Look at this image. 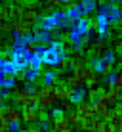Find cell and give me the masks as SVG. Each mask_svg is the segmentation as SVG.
Here are the masks:
<instances>
[{
	"mask_svg": "<svg viewBox=\"0 0 122 132\" xmlns=\"http://www.w3.org/2000/svg\"><path fill=\"white\" fill-rule=\"evenodd\" d=\"M71 73H73V77L76 79V82L78 84H88V86H96L97 84V73L92 69V65H88V63L84 61H71Z\"/></svg>",
	"mask_w": 122,
	"mask_h": 132,
	"instance_id": "6da1fadb",
	"label": "cell"
},
{
	"mask_svg": "<svg viewBox=\"0 0 122 132\" xmlns=\"http://www.w3.org/2000/svg\"><path fill=\"white\" fill-rule=\"evenodd\" d=\"M12 100L15 102L17 107H27V105H38V92L23 86V88H15L12 92Z\"/></svg>",
	"mask_w": 122,
	"mask_h": 132,
	"instance_id": "7a4b0ae2",
	"label": "cell"
},
{
	"mask_svg": "<svg viewBox=\"0 0 122 132\" xmlns=\"http://www.w3.org/2000/svg\"><path fill=\"white\" fill-rule=\"evenodd\" d=\"M57 103L55 96V84H42L38 90V109H52Z\"/></svg>",
	"mask_w": 122,
	"mask_h": 132,
	"instance_id": "3957f363",
	"label": "cell"
},
{
	"mask_svg": "<svg viewBox=\"0 0 122 132\" xmlns=\"http://www.w3.org/2000/svg\"><path fill=\"white\" fill-rule=\"evenodd\" d=\"M97 6H99L97 0H82V2L76 4V8H73L71 12H67V17H69L71 21H76V19H80V17H86L92 12H96Z\"/></svg>",
	"mask_w": 122,
	"mask_h": 132,
	"instance_id": "277c9868",
	"label": "cell"
},
{
	"mask_svg": "<svg viewBox=\"0 0 122 132\" xmlns=\"http://www.w3.org/2000/svg\"><path fill=\"white\" fill-rule=\"evenodd\" d=\"M92 33V21L88 19V17H80V19H76L73 27L69 29V40L71 42H74L76 38H80V36H86Z\"/></svg>",
	"mask_w": 122,
	"mask_h": 132,
	"instance_id": "5b68a950",
	"label": "cell"
},
{
	"mask_svg": "<svg viewBox=\"0 0 122 132\" xmlns=\"http://www.w3.org/2000/svg\"><path fill=\"white\" fill-rule=\"evenodd\" d=\"M97 13H101V15L107 17V21H109V27L111 25H116L118 21L122 19V10L116 4H101V6H97Z\"/></svg>",
	"mask_w": 122,
	"mask_h": 132,
	"instance_id": "8992f818",
	"label": "cell"
},
{
	"mask_svg": "<svg viewBox=\"0 0 122 132\" xmlns=\"http://www.w3.org/2000/svg\"><path fill=\"white\" fill-rule=\"evenodd\" d=\"M40 10H38V4L34 2V0H31L29 4H25V12H23V17H21V19L25 21L27 25L29 27H34L40 21Z\"/></svg>",
	"mask_w": 122,
	"mask_h": 132,
	"instance_id": "52a82bcc",
	"label": "cell"
},
{
	"mask_svg": "<svg viewBox=\"0 0 122 132\" xmlns=\"http://www.w3.org/2000/svg\"><path fill=\"white\" fill-rule=\"evenodd\" d=\"M92 111H93V117L96 119H101V121H107L111 117V111L112 109L109 107V103L105 102V98H103V94L99 96L96 102L92 103Z\"/></svg>",
	"mask_w": 122,
	"mask_h": 132,
	"instance_id": "ba28073f",
	"label": "cell"
},
{
	"mask_svg": "<svg viewBox=\"0 0 122 132\" xmlns=\"http://www.w3.org/2000/svg\"><path fill=\"white\" fill-rule=\"evenodd\" d=\"M65 54H61V52H57L53 46H50L48 44V48H46V52H44V56H42V61H44V65H50V67H57L59 63L65 60Z\"/></svg>",
	"mask_w": 122,
	"mask_h": 132,
	"instance_id": "9c48e42d",
	"label": "cell"
},
{
	"mask_svg": "<svg viewBox=\"0 0 122 132\" xmlns=\"http://www.w3.org/2000/svg\"><path fill=\"white\" fill-rule=\"evenodd\" d=\"M10 60L15 63L17 71L23 73L27 67H29V60H31V56L25 52V50H12V52H10ZM19 73H17V75H19Z\"/></svg>",
	"mask_w": 122,
	"mask_h": 132,
	"instance_id": "30bf717a",
	"label": "cell"
},
{
	"mask_svg": "<svg viewBox=\"0 0 122 132\" xmlns=\"http://www.w3.org/2000/svg\"><path fill=\"white\" fill-rule=\"evenodd\" d=\"M38 121H40L38 105H27V107H23V111H21V122H25V125L34 126Z\"/></svg>",
	"mask_w": 122,
	"mask_h": 132,
	"instance_id": "8fae6325",
	"label": "cell"
},
{
	"mask_svg": "<svg viewBox=\"0 0 122 132\" xmlns=\"http://www.w3.org/2000/svg\"><path fill=\"white\" fill-rule=\"evenodd\" d=\"M74 113H76V117H78V119L82 121V125H84V126H88L90 122H92V119H93L92 103H86V102H82L80 105H76Z\"/></svg>",
	"mask_w": 122,
	"mask_h": 132,
	"instance_id": "7c38bea8",
	"label": "cell"
},
{
	"mask_svg": "<svg viewBox=\"0 0 122 132\" xmlns=\"http://www.w3.org/2000/svg\"><path fill=\"white\" fill-rule=\"evenodd\" d=\"M86 96H88V90H86L84 86L80 84V86H76V88H73L69 102H71V103H74V105H80L82 102H86Z\"/></svg>",
	"mask_w": 122,
	"mask_h": 132,
	"instance_id": "4fadbf2b",
	"label": "cell"
},
{
	"mask_svg": "<svg viewBox=\"0 0 122 132\" xmlns=\"http://www.w3.org/2000/svg\"><path fill=\"white\" fill-rule=\"evenodd\" d=\"M4 121H6V125L21 122V111L15 107H4Z\"/></svg>",
	"mask_w": 122,
	"mask_h": 132,
	"instance_id": "5bb4252c",
	"label": "cell"
},
{
	"mask_svg": "<svg viewBox=\"0 0 122 132\" xmlns=\"http://www.w3.org/2000/svg\"><path fill=\"white\" fill-rule=\"evenodd\" d=\"M69 128H71V122L65 115V117H61V119H57V121H52V128H48V132H67Z\"/></svg>",
	"mask_w": 122,
	"mask_h": 132,
	"instance_id": "9a60e30c",
	"label": "cell"
},
{
	"mask_svg": "<svg viewBox=\"0 0 122 132\" xmlns=\"http://www.w3.org/2000/svg\"><path fill=\"white\" fill-rule=\"evenodd\" d=\"M33 40L36 44H48L52 42V33L50 31H42V29H36V33H33Z\"/></svg>",
	"mask_w": 122,
	"mask_h": 132,
	"instance_id": "2e32d148",
	"label": "cell"
},
{
	"mask_svg": "<svg viewBox=\"0 0 122 132\" xmlns=\"http://www.w3.org/2000/svg\"><path fill=\"white\" fill-rule=\"evenodd\" d=\"M29 42H33V35H21V36H15L13 38V44H12V50H25V46Z\"/></svg>",
	"mask_w": 122,
	"mask_h": 132,
	"instance_id": "e0dca14e",
	"label": "cell"
},
{
	"mask_svg": "<svg viewBox=\"0 0 122 132\" xmlns=\"http://www.w3.org/2000/svg\"><path fill=\"white\" fill-rule=\"evenodd\" d=\"M71 92H73V88H69L65 82L55 84V96H57V100H61V102H69Z\"/></svg>",
	"mask_w": 122,
	"mask_h": 132,
	"instance_id": "ac0fdd59",
	"label": "cell"
},
{
	"mask_svg": "<svg viewBox=\"0 0 122 132\" xmlns=\"http://www.w3.org/2000/svg\"><path fill=\"white\" fill-rule=\"evenodd\" d=\"M13 36H21V35H29L31 33V27L25 23L23 19H13Z\"/></svg>",
	"mask_w": 122,
	"mask_h": 132,
	"instance_id": "d6986e66",
	"label": "cell"
},
{
	"mask_svg": "<svg viewBox=\"0 0 122 132\" xmlns=\"http://www.w3.org/2000/svg\"><path fill=\"white\" fill-rule=\"evenodd\" d=\"M120 94H122L120 90H107V92H103V98H105V102L109 105H112V103H118Z\"/></svg>",
	"mask_w": 122,
	"mask_h": 132,
	"instance_id": "ffe728a7",
	"label": "cell"
},
{
	"mask_svg": "<svg viewBox=\"0 0 122 132\" xmlns=\"http://www.w3.org/2000/svg\"><path fill=\"white\" fill-rule=\"evenodd\" d=\"M42 65H44L42 57L36 56V54H33V56H31V60H29V67H27V69H33V71H42Z\"/></svg>",
	"mask_w": 122,
	"mask_h": 132,
	"instance_id": "44dd1931",
	"label": "cell"
},
{
	"mask_svg": "<svg viewBox=\"0 0 122 132\" xmlns=\"http://www.w3.org/2000/svg\"><path fill=\"white\" fill-rule=\"evenodd\" d=\"M55 79H57V71H53V69L44 71V75H42L44 84H55Z\"/></svg>",
	"mask_w": 122,
	"mask_h": 132,
	"instance_id": "7402d4cb",
	"label": "cell"
},
{
	"mask_svg": "<svg viewBox=\"0 0 122 132\" xmlns=\"http://www.w3.org/2000/svg\"><path fill=\"white\" fill-rule=\"evenodd\" d=\"M107 50H109V42H107V40H101V38H99L97 42L93 44L92 52H93V54H103V52H107Z\"/></svg>",
	"mask_w": 122,
	"mask_h": 132,
	"instance_id": "603a6c76",
	"label": "cell"
},
{
	"mask_svg": "<svg viewBox=\"0 0 122 132\" xmlns=\"http://www.w3.org/2000/svg\"><path fill=\"white\" fill-rule=\"evenodd\" d=\"M101 94H103V92L97 88V84H96V86H90V88H88V96H86V98L90 100V103H93L99 96H101Z\"/></svg>",
	"mask_w": 122,
	"mask_h": 132,
	"instance_id": "cb8c5ba5",
	"label": "cell"
},
{
	"mask_svg": "<svg viewBox=\"0 0 122 132\" xmlns=\"http://www.w3.org/2000/svg\"><path fill=\"white\" fill-rule=\"evenodd\" d=\"M25 73V79L23 80H27V82H36V80H38V77H40V71H33V69H25L23 71Z\"/></svg>",
	"mask_w": 122,
	"mask_h": 132,
	"instance_id": "d4e9b609",
	"label": "cell"
},
{
	"mask_svg": "<svg viewBox=\"0 0 122 132\" xmlns=\"http://www.w3.org/2000/svg\"><path fill=\"white\" fill-rule=\"evenodd\" d=\"M92 69L96 71L97 75L99 73H105V61H103L101 57H93L92 60Z\"/></svg>",
	"mask_w": 122,
	"mask_h": 132,
	"instance_id": "484cf974",
	"label": "cell"
},
{
	"mask_svg": "<svg viewBox=\"0 0 122 132\" xmlns=\"http://www.w3.org/2000/svg\"><path fill=\"white\" fill-rule=\"evenodd\" d=\"M12 17L13 19H21L23 17V12H25V6H21V4H12Z\"/></svg>",
	"mask_w": 122,
	"mask_h": 132,
	"instance_id": "4316f807",
	"label": "cell"
},
{
	"mask_svg": "<svg viewBox=\"0 0 122 132\" xmlns=\"http://www.w3.org/2000/svg\"><path fill=\"white\" fill-rule=\"evenodd\" d=\"M61 117H65V109L63 107H52L50 109V121H57Z\"/></svg>",
	"mask_w": 122,
	"mask_h": 132,
	"instance_id": "83f0119b",
	"label": "cell"
},
{
	"mask_svg": "<svg viewBox=\"0 0 122 132\" xmlns=\"http://www.w3.org/2000/svg\"><path fill=\"white\" fill-rule=\"evenodd\" d=\"M15 75H6L4 77V80H2V88H6V90H12L13 86H15Z\"/></svg>",
	"mask_w": 122,
	"mask_h": 132,
	"instance_id": "f1b7e54d",
	"label": "cell"
},
{
	"mask_svg": "<svg viewBox=\"0 0 122 132\" xmlns=\"http://www.w3.org/2000/svg\"><path fill=\"white\" fill-rule=\"evenodd\" d=\"M80 2V0H63V2H61V12H71V10H73V8H76V4H78Z\"/></svg>",
	"mask_w": 122,
	"mask_h": 132,
	"instance_id": "f546056e",
	"label": "cell"
},
{
	"mask_svg": "<svg viewBox=\"0 0 122 132\" xmlns=\"http://www.w3.org/2000/svg\"><path fill=\"white\" fill-rule=\"evenodd\" d=\"M101 60L105 61V63H115V61H116V52H115L112 48H109L107 52H103V57H101Z\"/></svg>",
	"mask_w": 122,
	"mask_h": 132,
	"instance_id": "4dcf8cb0",
	"label": "cell"
},
{
	"mask_svg": "<svg viewBox=\"0 0 122 132\" xmlns=\"http://www.w3.org/2000/svg\"><path fill=\"white\" fill-rule=\"evenodd\" d=\"M61 2L63 0H46V2H44V10L46 12H53L55 8L61 6Z\"/></svg>",
	"mask_w": 122,
	"mask_h": 132,
	"instance_id": "1f68e13d",
	"label": "cell"
},
{
	"mask_svg": "<svg viewBox=\"0 0 122 132\" xmlns=\"http://www.w3.org/2000/svg\"><path fill=\"white\" fill-rule=\"evenodd\" d=\"M0 35H13V23L4 21V23L0 25Z\"/></svg>",
	"mask_w": 122,
	"mask_h": 132,
	"instance_id": "d6a6232c",
	"label": "cell"
},
{
	"mask_svg": "<svg viewBox=\"0 0 122 132\" xmlns=\"http://www.w3.org/2000/svg\"><path fill=\"white\" fill-rule=\"evenodd\" d=\"M10 17H12V10H10V8H0V19L8 21Z\"/></svg>",
	"mask_w": 122,
	"mask_h": 132,
	"instance_id": "836d02e7",
	"label": "cell"
},
{
	"mask_svg": "<svg viewBox=\"0 0 122 132\" xmlns=\"http://www.w3.org/2000/svg\"><path fill=\"white\" fill-rule=\"evenodd\" d=\"M36 48H38V44L33 40V42H29V44L25 46V52L29 54V56H33V54H36Z\"/></svg>",
	"mask_w": 122,
	"mask_h": 132,
	"instance_id": "e575fe53",
	"label": "cell"
},
{
	"mask_svg": "<svg viewBox=\"0 0 122 132\" xmlns=\"http://www.w3.org/2000/svg\"><path fill=\"white\" fill-rule=\"evenodd\" d=\"M112 50L122 54V38H120V36H116V38L112 40Z\"/></svg>",
	"mask_w": 122,
	"mask_h": 132,
	"instance_id": "d590c367",
	"label": "cell"
},
{
	"mask_svg": "<svg viewBox=\"0 0 122 132\" xmlns=\"http://www.w3.org/2000/svg\"><path fill=\"white\" fill-rule=\"evenodd\" d=\"M65 84L69 86V88H76V86H80L78 82H76V79H74L73 75H69V77H67V79H65Z\"/></svg>",
	"mask_w": 122,
	"mask_h": 132,
	"instance_id": "8d00e7d4",
	"label": "cell"
},
{
	"mask_svg": "<svg viewBox=\"0 0 122 132\" xmlns=\"http://www.w3.org/2000/svg\"><path fill=\"white\" fill-rule=\"evenodd\" d=\"M8 98H12V92H10V90H6V88H2V86H0V102H6Z\"/></svg>",
	"mask_w": 122,
	"mask_h": 132,
	"instance_id": "74e56055",
	"label": "cell"
},
{
	"mask_svg": "<svg viewBox=\"0 0 122 132\" xmlns=\"http://www.w3.org/2000/svg\"><path fill=\"white\" fill-rule=\"evenodd\" d=\"M8 128L12 132H21V122H12V125H8Z\"/></svg>",
	"mask_w": 122,
	"mask_h": 132,
	"instance_id": "f35d334b",
	"label": "cell"
},
{
	"mask_svg": "<svg viewBox=\"0 0 122 132\" xmlns=\"http://www.w3.org/2000/svg\"><path fill=\"white\" fill-rule=\"evenodd\" d=\"M115 73V63H105V75H112Z\"/></svg>",
	"mask_w": 122,
	"mask_h": 132,
	"instance_id": "ab89813d",
	"label": "cell"
},
{
	"mask_svg": "<svg viewBox=\"0 0 122 132\" xmlns=\"http://www.w3.org/2000/svg\"><path fill=\"white\" fill-rule=\"evenodd\" d=\"M112 113H116V115H118L120 119H122V105H120V103H118V105H116L115 109H112Z\"/></svg>",
	"mask_w": 122,
	"mask_h": 132,
	"instance_id": "60d3db41",
	"label": "cell"
},
{
	"mask_svg": "<svg viewBox=\"0 0 122 132\" xmlns=\"http://www.w3.org/2000/svg\"><path fill=\"white\" fill-rule=\"evenodd\" d=\"M4 105H0V125H4Z\"/></svg>",
	"mask_w": 122,
	"mask_h": 132,
	"instance_id": "b9f144b4",
	"label": "cell"
},
{
	"mask_svg": "<svg viewBox=\"0 0 122 132\" xmlns=\"http://www.w3.org/2000/svg\"><path fill=\"white\" fill-rule=\"evenodd\" d=\"M103 2H107V4H118V2H122V0H103Z\"/></svg>",
	"mask_w": 122,
	"mask_h": 132,
	"instance_id": "7bdbcfd3",
	"label": "cell"
},
{
	"mask_svg": "<svg viewBox=\"0 0 122 132\" xmlns=\"http://www.w3.org/2000/svg\"><path fill=\"white\" fill-rule=\"evenodd\" d=\"M120 73H122V63H120Z\"/></svg>",
	"mask_w": 122,
	"mask_h": 132,
	"instance_id": "ee69618b",
	"label": "cell"
},
{
	"mask_svg": "<svg viewBox=\"0 0 122 132\" xmlns=\"http://www.w3.org/2000/svg\"><path fill=\"white\" fill-rule=\"evenodd\" d=\"M0 8H2V0H0Z\"/></svg>",
	"mask_w": 122,
	"mask_h": 132,
	"instance_id": "f6af8a7d",
	"label": "cell"
},
{
	"mask_svg": "<svg viewBox=\"0 0 122 132\" xmlns=\"http://www.w3.org/2000/svg\"><path fill=\"white\" fill-rule=\"evenodd\" d=\"M2 23H4V21H2V19H0V25H2Z\"/></svg>",
	"mask_w": 122,
	"mask_h": 132,
	"instance_id": "bcb514c9",
	"label": "cell"
}]
</instances>
